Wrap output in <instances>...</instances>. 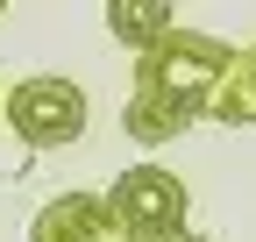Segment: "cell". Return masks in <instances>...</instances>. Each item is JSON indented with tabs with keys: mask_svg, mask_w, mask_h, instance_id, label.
<instances>
[{
	"mask_svg": "<svg viewBox=\"0 0 256 242\" xmlns=\"http://www.w3.org/2000/svg\"><path fill=\"white\" fill-rule=\"evenodd\" d=\"M228 64H235V43H220V36H206V28H185V22H178L156 50L136 57V93H156V100L185 107L192 121H206V107H214V93H220V78H228Z\"/></svg>",
	"mask_w": 256,
	"mask_h": 242,
	"instance_id": "obj_1",
	"label": "cell"
},
{
	"mask_svg": "<svg viewBox=\"0 0 256 242\" xmlns=\"http://www.w3.org/2000/svg\"><path fill=\"white\" fill-rule=\"evenodd\" d=\"M100 200H107V214H114L128 235H142V242H178V235H192V228H185V221H192L185 178L164 171V164H128Z\"/></svg>",
	"mask_w": 256,
	"mask_h": 242,
	"instance_id": "obj_2",
	"label": "cell"
},
{
	"mask_svg": "<svg viewBox=\"0 0 256 242\" xmlns=\"http://www.w3.org/2000/svg\"><path fill=\"white\" fill-rule=\"evenodd\" d=\"M0 121L28 142V150H64V142H78L86 136V93L72 78H22L8 100H0Z\"/></svg>",
	"mask_w": 256,
	"mask_h": 242,
	"instance_id": "obj_3",
	"label": "cell"
},
{
	"mask_svg": "<svg viewBox=\"0 0 256 242\" xmlns=\"http://www.w3.org/2000/svg\"><path fill=\"white\" fill-rule=\"evenodd\" d=\"M114 228V214H107V200L100 192H57L36 221H28V242H100Z\"/></svg>",
	"mask_w": 256,
	"mask_h": 242,
	"instance_id": "obj_4",
	"label": "cell"
},
{
	"mask_svg": "<svg viewBox=\"0 0 256 242\" xmlns=\"http://www.w3.org/2000/svg\"><path fill=\"white\" fill-rule=\"evenodd\" d=\"M171 28H178V14L164 8V0H114V8H107V36H114V43H128V57L156 50Z\"/></svg>",
	"mask_w": 256,
	"mask_h": 242,
	"instance_id": "obj_5",
	"label": "cell"
},
{
	"mask_svg": "<svg viewBox=\"0 0 256 242\" xmlns=\"http://www.w3.org/2000/svg\"><path fill=\"white\" fill-rule=\"evenodd\" d=\"M121 128H128V142L164 150V142H178V136L192 128V114H185V107H171V100H156V93H128V107H121Z\"/></svg>",
	"mask_w": 256,
	"mask_h": 242,
	"instance_id": "obj_6",
	"label": "cell"
},
{
	"mask_svg": "<svg viewBox=\"0 0 256 242\" xmlns=\"http://www.w3.org/2000/svg\"><path fill=\"white\" fill-rule=\"evenodd\" d=\"M206 114L228 121V128H256V43L235 50V64H228V78H220V93H214Z\"/></svg>",
	"mask_w": 256,
	"mask_h": 242,
	"instance_id": "obj_7",
	"label": "cell"
},
{
	"mask_svg": "<svg viewBox=\"0 0 256 242\" xmlns=\"http://www.w3.org/2000/svg\"><path fill=\"white\" fill-rule=\"evenodd\" d=\"M100 242H142V235H128V228H121V221H114V228H107V235H100Z\"/></svg>",
	"mask_w": 256,
	"mask_h": 242,
	"instance_id": "obj_8",
	"label": "cell"
},
{
	"mask_svg": "<svg viewBox=\"0 0 256 242\" xmlns=\"http://www.w3.org/2000/svg\"><path fill=\"white\" fill-rule=\"evenodd\" d=\"M178 242H206V235H178Z\"/></svg>",
	"mask_w": 256,
	"mask_h": 242,
	"instance_id": "obj_9",
	"label": "cell"
},
{
	"mask_svg": "<svg viewBox=\"0 0 256 242\" xmlns=\"http://www.w3.org/2000/svg\"><path fill=\"white\" fill-rule=\"evenodd\" d=\"M0 100H8V86H0Z\"/></svg>",
	"mask_w": 256,
	"mask_h": 242,
	"instance_id": "obj_10",
	"label": "cell"
}]
</instances>
